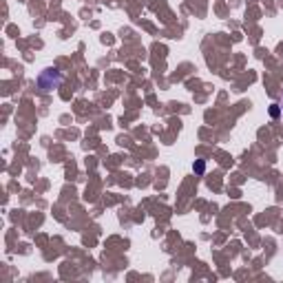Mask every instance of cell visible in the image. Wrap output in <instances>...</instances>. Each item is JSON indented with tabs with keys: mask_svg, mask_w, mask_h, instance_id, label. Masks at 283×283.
<instances>
[{
	"mask_svg": "<svg viewBox=\"0 0 283 283\" xmlns=\"http://www.w3.org/2000/svg\"><path fill=\"white\" fill-rule=\"evenodd\" d=\"M60 82H62V75H60V71H55V69L42 71L40 77H38V86H40L42 91H53V88L60 86Z\"/></svg>",
	"mask_w": 283,
	"mask_h": 283,
	"instance_id": "6da1fadb",
	"label": "cell"
}]
</instances>
